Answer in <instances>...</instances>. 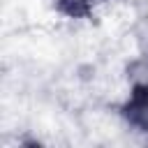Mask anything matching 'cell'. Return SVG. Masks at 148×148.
Wrapping results in <instances>:
<instances>
[{
    "instance_id": "7a4b0ae2",
    "label": "cell",
    "mask_w": 148,
    "mask_h": 148,
    "mask_svg": "<svg viewBox=\"0 0 148 148\" xmlns=\"http://www.w3.org/2000/svg\"><path fill=\"white\" fill-rule=\"evenodd\" d=\"M143 49H146V53H148V37L143 39Z\"/></svg>"
},
{
    "instance_id": "6da1fadb",
    "label": "cell",
    "mask_w": 148,
    "mask_h": 148,
    "mask_svg": "<svg viewBox=\"0 0 148 148\" xmlns=\"http://www.w3.org/2000/svg\"><path fill=\"white\" fill-rule=\"evenodd\" d=\"M130 116L139 127L148 130V88L134 95V99L130 104Z\"/></svg>"
}]
</instances>
